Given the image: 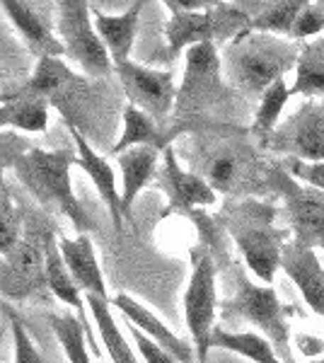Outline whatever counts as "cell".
<instances>
[{"label":"cell","mask_w":324,"mask_h":363,"mask_svg":"<svg viewBox=\"0 0 324 363\" xmlns=\"http://www.w3.org/2000/svg\"><path fill=\"white\" fill-rule=\"evenodd\" d=\"M186 160L189 172L201 177L216 194L247 196L274 184V169L267 167L257 145L240 128L194 131Z\"/></svg>","instance_id":"cell-1"},{"label":"cell","mask_w":324,"mask_h":363,"mask_svg":"<svg viewBox=\"0 0 324 363\" xmlns=\"http://www.w3.org/2000/svg\"><path fill=\"white\" fill-rule=\"evenodd\" d=\"M298 46L267 32H247L233 39L223 51V66L233 87L247 97H264L274 83L298 63Z\"/></svg>","instance_id":"cell-2"},{"label":"cell","mask_w":324,"mask_h":363,"mask_svg":"<svg viewBox=\"0 0 324 363\" xmlns=\"http://www.w3.org/2000/svg\"><path fill=\"white\" fill-rule=\"evenodd\" d=\"M70 165H78V155L70 148H29V153L15 162V172L22 179V184L39 199V203L58 208L73 220L80 235H87V230H92L95 225L75 199L73 184H70Z\"/></svg>","instance_id":"cell-3"},{"label":"cell","mask_w":324,"mask_h":363,"mask_svg":"<svg viewBox=\"0 0 324 363\" xmlns=\"http://www.w3.org/2000/svg\"><path fill=\"white\" fill-rule=\"evenodd\" d=\"M167 8H172V17L164 27V34L172 58L179 56L181 49H191L199 44L233 42L252 25L247 10L225 3H211L203 10H181L174 0H169Z\"/></svg>","instance_id":"cell-4"},{"label":"cell","mask_w":324,"mask_h":363,"mask_svg":"<svg viewBox=\"0 0 324 363\" xmlns=\"http://www.w3.org/2000/svg\"><path fill=\"white\" fill-rule=\"evenodd\" d=\"M271 216L274 211L255 201L240 203L228 216V230L242 250L247 267L264 281V286L274 281L276 269L281 267V252L286 247V233L271 223Z\"/></svg>","instance_id":"cell-5"},{"label":"cell","mask_w":324,"mask_h":363,"mask_svg":"<svg viewBox=\"0 0 324 363\" xmlns=\"http://www.w3.org/2000/svg\"><path fill=\"white\" fill-rule=\"evenodd\" d=\"M228 99L223 83V61L216 44H199L186 49V68L181 87L177 90L174 121H194L220 107Z\"/></svg>","instance_id":"cell-6"},{"label":"cell","mask_w":324,"mask_h":363,"mask_svg":"<svg viewBox=\"0 0 324 363\" xmlns=\"http://www.w3.org/2000/svg\"><path fill=\"white\" fill-rule=\"evenodd\" d=\"M56 37L61 39L66 56L92 78H107L114 70L107 46L99 39L95 22L90 20L87 0H61L56 3Z\"/></svg>","instance_id":"cell-7"},{"label":"cell","mask_w":324,"mask_h":363,"mask_svg":"<svg viewBox=\"0 0 324 363\" xmlns=\"http://www.w3.org/2000/svg\"><path fill=\"white\" fill-rule=\"evenodd\" d=\"M220 313L225 320H245L255 325L267 335V339H271L281 356L291 359L284 308L271 286H257L245 274H238V294L223 303Z\"/></svg>","instance_id":"cell-8"},{"label":"cell","mask_w":324,"mask_h":363,"mask_svg":"<svg viewBox=\"0 0 324 363\" xmlns=\"http://www.w3.org/2000/svg\"><path fill=\"white\" fill-rule=\"evenodd\" d=\"M216 264L208 252H194V272L184 294V318L196 344V359L206 363L211 351V337L216 330Z\"/></svg>","instance_id":"cell-9"},{"label":"cell","mask_w":324,"mask_h":363,"mask_svg":"<svg viewBox=\"0 0 324 363\" xmlns=\"http://www.w3.org/2000/svg\"><path fill=\"white\" fill-rule=\"evenodd\" d=\"M274 184L284 194L286 216L293 228L296 245L324 247V194L310 184H298L284 169H274Z\"/></svg>","instance_id":"cell-10"},{"label":"cell","mask_w":324,"mask_h":363,"mask_svg":"<svg viewBox=\"0 0 324 363\" xmlns=\"http://www.w3.org/2000/svg\"><path fill=\"white\" fill-rule=\"evenodd\" d=\"M114 70L123 85L128 104L145 112L155 124L164 121L174 112L177 87L172 83V73L169 70H152L145 66H135L131 61L121 63Z\"/></svg>","instance_id":"cell-11"},{"label":"cell","mask_w":324,"mask_h":363,"mask_svg":"<svg viewBox=\"0 0 324 363\" xmlns=\"http://www.w3.org/2000/svg\"><path fill=\"white\" fill-rule=\"evenodd\" d=\"M267 145L276 153L293 155L296 160L324 162V104L315 99L305 102L291 119L276 128Z\"/></svg>","instance_id":"cell-12"},{"label":"cell","mask_w":324,"mask_h":363,"mask_svg":"<svg viewBox=\"0 0 324 363\" xmlns=\"http://www.w3.org/2000/svg\"><path fill=\"white\" fill-rule=\"evenodd\" d=\"M49 233L39 238L29 235L5 257L0 267V291L8 296H29L46 284V240Z\"/></svg>","instance_id":"cell-13"},{"label":"cell","mask_w":324,"mask_h":363,"mask_svg":"<svg viewBox=\"0 0 324 363\" xmlns=\"http://www.w3.org/2000/svg\"><path fill=\"white\" fill-rule=\"evenodd\" d=\"M281 267L296 281L305 303L317 315H324V269L317 259V252L303 245L288 242L281 252Z\"/></svg>","instance_id":"cell-14"},{"label":"cell","mask_w":324,"mask_h":363,"mask_svg":"<svg viewBox=\"0 0 324 363\" xmlns=\"http://www.w3.org/2000/svg\"><path fill=\"white\" fill-rule=\"evenodd\" d=\"M68 131H70V136H73L75 145H78V165L85 169L87 174H90L92 184L97 186L102 201L107 203V208L111 213V220H114V228H116V230H121L123 208H121V191H119V184H116L114 169H111L107 157L95 153V148H92V145L87 143V138L78 131V126L70 124Z\"/></svg>","instance_id":"cell-15"},{"label":"cell","mask_w":324,"mask_h":363,"mask_svg":"<svg viewBox=\"0 0 324 363\" xmlns=\"http://www.w3.org/2000/svg\"><path fill=\"white\" fill-rule=\"evenodd\" d=\"M160 182L174 208L186 211L194 206H213L216 203L218 194L201 177H196L189 169H181L172 145L164 148V169L160 174Z\"/></svg>","instance_id":"cell-16"},{"label":"cell","mask_w":324,"mask_h":363,"mask_svg":"<svg viewBox=\"0 0 324 363\" xmlns=\"http://www.w3.org/2000/svg\"><path fill=\"white\" fill-rule=\"evenodd\" d=\"M109 306L119 308L133 327H138L145 337H150L157 347H162L167 354H172L179 363H194V351L189 344L181 342L174 332H169L167 327L162 325V320H157L148 308L140 306L138 301H133L131 296L119 294L114 301H109Z\"/></svg>","instance_id":"cell-17"},{"label":"cell","mask_w":324,"mask_h":363,"mask_svg":"<svg viewBox=\"0 0 324 363\" xmlns=\"http://www.w3.org/2000/svg\"><path fill=\"white\" fill-rule=\"evenodd\" d=\"M3 10L8 13L10 20H13V25L20 29V34L25 37L29 51L37 54V58H44V56L61 58L66 54L61 39L54 34V29H51V25L46 22V17L37 13L32 5L17 3V0H5Z\"/></svg>","instance_id":"cell-18"},{"label":"cell","mask_w":324,"mask_h":363,"mask_svg":"<svg viewBox=\"0 0 324 363\" xmlns=\"http://www.w3.org/2000/svg\"><path fill=\"white\" fill-rule=\"evenodd\" d=\"M140 10H143V3H133L131 8L121 15H104L102 10L92 13V22H95L99 39L107 46L114 68L126 63L128 56H131L135 34H138Z\"/></svg>","instance_id":"cell-19"},{"label":"cell","mask_w":324,"mask_h":363,"mask_svg":"<svg viewBox=\"0 0 324 363\" xmlns=\"http://www.w3.org/2000/svg\"><path fill=\"white\" fill-rule=\"evenodd\" d=\"M58 250H61L63 262H66L70 277H73L80 291L99 296V298H107V284H104V277H102V272H99L90 235H78L75 240L63 238L61 242H58Z\"/></svg>","instance_id":"cell-20"},{"label":"cell","mask_w":324,"mask_h":363,"mask_svg":"<svg viewBox=\"0 0 324 363\" xmlns=\"http://www.w3.org/2000/svg\"><path fill=\"white\" fill-rule=\"evenodd\" d=\"M157 155H160L157 145H138V148H131L119 155V167H121V179H123V191H121L123 218H131V206H133L135 196L140 194V189H143L152 174H155Z\"/></svg>","instance_id":"cell-21"},{"label":"cell","mask_w":324,"mask_h":363,"mask_svg":"<svg viewBox=\"0 0 324 363\" xmlns=\"http://www.w3.org/2000/svg\"><path fill=\"white\" fill-rule=\"evenodd\" d=\"M82 78L70 70L66 63L61 61V58L56 56H44L37 61V70H34V75L27 80L25 87L17 92H22V95H32V97H41L46 99V102H58L61 95L66 90H70V85H78Z\"/></svg>","instance_id":"cell-22"},{"label":"cell","mask_w":324,"mask_h":363,"mask_svg":"<svg viewBox=\"0 0 324 363\" xmlns=\"http://www.w3.org/2000/svg\"><path fill=\"white\" fill-rule=\"evenodd\" d=\"M49 121V102L41 97L13 92L0 104V126H15L27 133H39Z\"/></svg>","instance_id":"cell-23"},{"label":"cell","mask_w":324,"mask_h":363,"mask_svg":"<svg viewBox=\"0 0 324 363\" xmlns=\"http://www.w3.org/2000/svg\"><path fill=\"white\" fill-rule=\"evenodd\" d=\"M85 301H87V308L92 310V318H95L97 330H99V339L104 342V349H107L109 359L114 363H140L135 359L131 347H128V342L123 339L119 325H116L114 315H111V310H109L107 298L85 294Z\"/></svg>","instance_id":"cell-24"},{"label":"cell","mask_w":324,"mask_h":363,"mask_svg":"<svg viewBox=\"0 0 324 363\" xmlns=\"http://www.w3.org/2000/svg\"><path fill=\"white\" fill-rule=\"evenodd\" d=\"M138 145H157V148H162V145H167V136H162V131L148 114L140 112L133 104H126L123 107V133L111 148V155H121L131 148H138Z\"/></svg>","instance_id":"cell-25"},{"label":"cell","mask_w":324,"mask_h":363,"mask_svg":"<svg viewBox=\"0 0 324 363\" xmlns=\"http://www.w3.org/2000/svg\"><path fill=\"white\" fill-rule=\"evenodd\" d=\"M211 349H228L235 354L255 363H284L279 354L274 351V344L269 339L255 332H228V330H213L211 337Z\"/></svg>","instance_id":"cell-26"},{"label":"cell","mask_w":324,"mask_h":363,"mask_svg":"<svg viewBox=\"0 0 324 363\" xmlns=\"http://www.w3.org/2000/svg\"><path fill=\"white\" fill-rule=\"evenodd\" d=\"M291 95H305L310 99L324 95V39L303 46Z\"/></svg>","instance_id":"cell-27"},{"label":"cell","mask_w":324,"mask_h":363,"mask_svg":"<svg viewBox=\"0 0 324 363\" xmlns=\"http://www.w3.org/2000/svg\"><path fill=\"white\" fill-rule=\"evenodd\" d=\"M46 284L54 291V296L61 298L66 306L75 308L78 313H85V306L80 301V289L70 277L66 262L61 257V250L54 242V233H49V240H46Z\"/></svg>","instance_id":"cell-28"},{"label":"cell","mask_w":324,"mask_h":363,"mask_svg":"<svg viewBox=\"0 0 324 363\" xmlns=\"http://www.w3.org/2000/svg\"><path fill=\"white\" fill-rule=\"evenodd\" d=\"M288 99H291V87L286 85V80H279L264 92L255 114V124H252V136L262 145H267L269 138L274 136V131L279 128V119L284 114Z\"/></svg>","instance_id":"cell-29"},{"label":"cell","mask_w":324,"mask_h":363,"mask_svg":"<svg viewBox=\"0 0 324 363\" xmlns=\"http://www.w3.org/2000/svg\"><path fill=\"white\" fill-rule=\"evenodd\" d=\"M51 330L58 337V344L66 351L70 363H90V356H87V347H85V337H90V330L87 325H82L80 318L75 315H51Z\"/></svg>","instance_id":"cell-30"},{"label":"cell","mask_w":324,"mask_h":363,"mask_svg":"<svg viewBox=\"0 0 324 363\" xmlns=\"http://www.w3.org/2000/svg\"><path fill=\"white\" fill-rule=\"evenodd\" d=\"M308 3L300 0H286V3H271L267 5L262 15L252 20L250 29L252 32H267V34H293L298 15L303 13V8Z\"/></svg>","instance_id":"cell-31"},{"label":"cell","mask_w":324,"mask_h":363,"mask_svg":"<svg viewBox=\"0 0 324 363\" xmlns=\"http://www.w3.org/2000/svg\"><path fill=\"white\" fill-rule=\"evenodd\" d=\"M20 242V218H17L13 199L3 182V169H0V255L8 257Z\"/></svg>","instance_id":"cell-32"},{"label":"cell","mask_w":324,"mask_h":363,"mask_svg":"<svg viewBox=\"0 0 324 363\" xmlns=\"http://www.w3.org/2000/svg\"><path fill=\"white\" fill-rule=\"evenodd\" d=\"M10 327H13V342H15V363H46L41 359L37 347L32 344L27 330L17 318H10Z\"/></svg>","instance_id":"cell-33"},{"label":"cell","mask_w":324,"mask_h":363,"mask_svg":"<svg viewBox=\"0 0 324 363\" xmlns=\"http://www.w3.org/2000/svg\"><path fill=\"white\" fill-rule=\"evenodd\" d=\"M128 330H131V337L135 339V347H138L140 356H143L145 363H179L172 354H167L162 347H157L150 337H145L138 327L131 325V322H128Z\"/></svg>","instance_id":"cell-34"},{"label":"cell","mask_w":324,"mask_h":363,"mask_svg":"<svg viewBox=\"0 0 324 363\" xmlns=\"http://www.w3.org/2000/svg\"><path fill=\"white\" fill-rule=\"evenodd\" d=\"M324 27V10H320V5H305L303 13L298 15L296 27H293V37L298 39H308L312 34H317Z\"/></svg>","instance_id":"cell-35"},{"label":"cell","mask_w":324,"mask_h":363,"mask_svg":"<svg viewBox=\"0 0 324 363\" xmlns=\"http://www.w3.org/2000/svg\"><path fill=\"white\" fill-rule=\"evenodd\" d=\"M27 145H29L27 140L15 136V133H0V169L5 165L15 167V162L25 153H29Z\"/></svg>","instance_id":"cell-36"},{"label":"cell","mask_w":324,"mask_h":363,"mask_svg":"<svg viewBox=\"0 0 324 363\" xmlns=\"http://www.w3.org/2000/svg\"><path fill=\"white\" fill-rule=\"evenodd\" d=\"M291 174L293 177H300L303 182H308L310 186H315V189H320L324 194V162H310V165H303L300 160H296L291 167Z\"/></svg>","instance_id":"cell-37"},{"label":"cell","mask_w":324,"mask_h":363,"mask_svg":"<svg viewBox=\"0 0 324 363\" xmlns=\"http://www.w3.org/2000/svg\"><path fill=\"white\" fill-rule=\"evenodd\" d=\"M3 332H5V325H3V320H0V339H3Z\"/></svg>","instance_id":"cell-38"},{"label":"cell","mask_w":324,"mask_h":363,"mask_svg":"<svg viewBox=\"0 0 324 363\" xmlns=\"http://www.w3.org/2000/svg\"><path fill=\"white\" fill-rule=\"evenodd\" d=\"M0 102H5V97H0Z\"/></svg>","instance_id":"cell-39"},{"label":"cell","mask_w":324,"mask_h":363,"mask_svg":"<svg viewBox=\"0 0 324 363\" xmlns=\"http://www.w3.org/2000/svg\"><path fill=\"white\" fill-rule=\"evenodd\" d=\"M315 363H324V359H322V361H315Z\"/></svg>","instance_id":"cell-40"},{"label":"cell","mask_w":324,"mask_h":363,"mask_svg":"<svg viewBox=\"0 0 324 363\" xmlns=\"http://www.w3.org/2000/svg\"><path fill=\"white\" fill-rule=\"evenodd\" d=\"M0 78H3V73H0Z\"/></svg>","instance_id":"cell-41"}]
</instances>
